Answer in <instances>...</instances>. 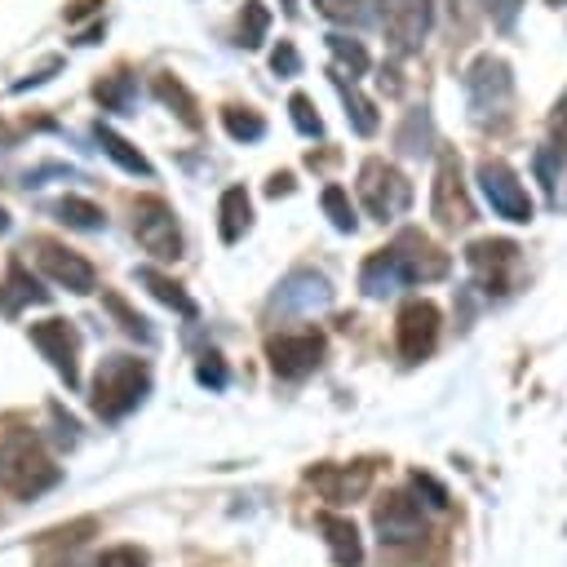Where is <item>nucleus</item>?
I'll use <instances>...</instances> for the list:
<instances>
[{"label":"nucleus","instance_id":"nucleus-1","mask_svg":"<svg viewBox=\"0 0 567 567\" xmlns=\"http://www.w3.org/2000/svg\"><path fill=\"white\" fill-rule=\"evenodd\" d=\"M151 394V363L133 354H106L93 372V412L102 421H124Z\"/></svg>","mask_w":567,"mask_h":567},{"label":"nucleus","instance_id":"nucleus-2","mask_svg":"<svg viewBox=\"0 0 567 567\" xmlns=\"http://www.w3.org/2000/svg\"><path fill=\"white\" fill-rule=\"evenodd\" d=\"M0 483L18 501H35V496H44L49 487L62 483V470L44 456V447L31 434H9L0 443Z\"/></svg>","mask_w":567,"mask_h":567},{"label":"nucleus","instance_id":"nucleus-3","mask_svg":"<svg viewBox=\"0 0 567 567\" xmlns=\"http://www.w3.org/2000/svg\"><path fill=\"white\" fill-rule=\"evenodd\" d=\"M359 199H363L372 221H394L412 204V182L394 164H385V159H363V168H359Z\"/></svg>","mask_w":567,"mask_h":567},{"label":"nucleus","instance_id":"nucleus-4","mask_svg":"<svg viewBox=\"0 0 567 567\" xmlns=\"http://www.w3.org/2000/svg\"><path fill=\"white\" fill-rule=\"evenodd\" d=\"M133 235L142 244V252H151L155 261H177L182 257V230L173 208L159 195H137L133 199Z\"/></svg>","mask_w":567,"mask_h":567},{"label":"nucleus","instance_id":"nucleus-5","mask_svg":"<svg viewBox=\"0 0 567 567\" xmlns=\"http://www.w3.org/2000/svg\"><path fill=\"white\" fill-rule=\"evenodd\" d=\"M465 97H470V106H474L478 115H496V111H505L509 97H514L509 62H505V58H492V53L474 58L470 71H465Z\"/></svg>","mask_w":567,"mask_h":567},{"label":"nucleus","instance_id":"nucleus-6","mask_svg":"<svg viewBox=\"0 0 567 567\" xmlns=\"http://www.w3.org/2000/svg\"><path fill=\"white\" fill-rule=\"evenodd\" d=\"M430 213H434V221L447 226V230L474 221V204H470L465 182H461V159H456L452 151L439 155V173H434V190H430Z\"/></svg>","mask_w":567,"mask_h":567},{"label":"nucleus","instance_id":"nucleus-7","mask_svg":"<svg viewBox=\"0 0 567 567\" xmlns=\"http://www.w3.org/2000/svg\"><path fill=\"white\" fill-rule=\"evenodd\" d=\"M478 186H483V195H487V204H492L496 217L518 221V226L532 221V199H527L518 173L505 159H483L478 164Z\"/></svg>","mask_w":567,"mask_h":567},{"label":"nucleus","instance_id":"nucleus-8","mask_svg":"<svg viewBox=\"0 0 567 567\" xmlns=\"http://www.w3.org/2000/svg\"><path fill=\"white\" fill-rule=\"evenodd\" d=\"M381 4V31L399 53L421 49V40L430 35L434 22V4L430 0H377Z\"/></svg>","mask_w":567,"mask_h":567},{"label":"nucleus","instance_id":"nucleus-9","mask_svg":"<svg viewBox=\"0 0 567 567\" xmlns=\"http://www.w3.org/2000/svg\"><path fill=\"white\" fill-rule=\"evenodd\" d=\"M31 346L53 363V372L66 381V390L80 385V363H75V354H80V332H75L66 319H40V323H31Z\"/></svg>","mask_w":567,"mask_h":567},{"label":"nucleus","instance_id":"nucleus-10","mask_svg":"<svg viewBox=\"0 0 567 567\" xmlns=\"http://www.w3.org/2000/svg\"><path fill=\"white\" fill-rule=\"evenodd\" d=\"M266 354H270L275 377L301 381L323 363V337L319 332H284V337H270Z\"/></svg>","mask_w":567,"mask_h":567},{"label":"nucleus","instance_id":"nucleus-11","mask_svg":"<svg viewBox=\"0 0 567 567\" xmlns=\"http://www.w3.org/2000/svg\"><path fill=\"white\" fill-rule=\"evenodd\" d=\"M31 248H35V261H40V270L53 279V284H62L66 292H93L97 288V275H93V266L80 257V252H71V248H62V244H53V239H31Z\"/></svg>","mask_w":567,"mask_h":567},{"label":"nucleus","instance_id":"nucleus-12","mask_svg":"<svg viewBox=\"0 0 567 567\" xmlns=\"http://www.w3.org/2000/svg\"><path fill=\"white\" fill-rule=\"evenodd\" d=\"M394 341H399V354L408 363H421L434 350V341H439V306L434 301H408L399 310Z\"/></svg>","mask_w":567,"mask_h":567},{"label":"nucleus","instance_id":"nucleus-13","mask_svg":"<svg viewBox=\"0 0 567 567\" xmlns=\"http://www.w3.org/2000/svg\"><path fill=\"white\" fill-rule=\"evenodd\" d=\"M372 523H377V532H381V545H412V540L425 536V514H421V505H416L408 492H390V496L377 505Z\"/></svg>","mask_w":567,"mask_h":567},{"label":"nucleus","instance_id":"nucleus-14","mask_svg":"<svg viewBox=\"0 0 567 567\" xmlns=\"http://www.w3.org/2000/svg\"><path fill=\"white\" fill-rule=\"evenodd\" d=\"M390 252L399 257L408 284H430V279H443V275H447V252L434 248L421 230H403V235L390 244Z\"/></svg>","mask_w":567,"mask_h":567},{"label":"nucleus","instance_id":"nucleus-15","mask_svg":"<svg viewBox=\"0 0 567 567\" xmlns=\"http://www.w3.org/2000/svg\"><path fill=\"white\" fill-rule=\"evenodd\" d=\"M328 301H332V288H328V279L315 275V270H292V275L279 284V292H275V310H284V315H315V310H323Z\"/></svg>","mask_w":567,"mask_h":567},{"label":"nucleus","instance_id":"nucleus-16","mask_svg":"<svg viewBox=\"0 0 567 567\" xmlns=\"http://www.w3.org/2000/svg\"><path fill=\"white\" fill-rule=\"evenodd\" d=\"M465 261L474 266L478 284H487V292H492V288L505 292V284H509L505 270L518 266V244H509V239H478V244L465 248Z\"/></svg>","mask_w":567,"mask_h":567},{"label":"nucleus","instance_id":"nucleus-17","mask_svg":"<svg viewBox=\"0 0 567 567\" xmlns=\"http://www.w3.org/2000/svg\"><path fill=\"white\" fill-rule=\"evenodd\" d=\"M306 478H310V487H315L323 501H337V505L363 496L368 483H372L368 465H315Z\"/></svg>","mask_w":567,"mask_h":567},{"label":"nucleus","instance_id":"nucleus-18","mask_svg":"<svg viewBox=\"0 0 567 567\" xmlns=\"http://www.w3.org/2000/svg\"><path fill=\"white\" fill-rule=\"evenodd\" d=\"M44 301H49V288H40V279L22 266V257H13L4 270V284H0V310L18 315L22 306H44Z\"/></svg>","mask_w":567,"mask_h":567},{"label":"nucleus","instance_id":"nucleus-19","mask_svg":"<svg viewBox=\"0 0 567 567\" xmlns=\"http://www.w3.org/2000/svg\"><path fill=\"white\" fill-rule=\"evenodd\" d=\"M315 527L323 532V540H328V554H332V563L337 567H359L363 563V545H359V532H354V523L346 518V514H319L315 518Z\"/></svg>","mask_w":567,"mask_h":567},{"label":"nucleus","instance_id":"nucleus-20","mask_svg":"<svg viewBox=\"0 0 567 567\" xmlns=\"http://www.w3.org/2000/svg\"><path fill=\"white\" fill-rule=\"evenodd\" d=\"M403 284H408V275H403V266H399V257H394L390 248L372 252V257L359 266V288H363L368 297H390V292H399Z\"/></svg>","mask_w":567,"mask_h":567},{"label":"nucleus","instance_id":"nucleus-21","mask_svg":"<svg viewBox=\"0 0 567 567\" xmlns=\"http://www.w3.org/2000/svg\"><path fill=\"white\" fill-rule=\"evenodd\" d=\"M217 230H221V244H239L244 230L252 226V204H248V190L244 186H226L221 190V204H217Z\"/></svg>","mask_w":567,"mask_h":567},{"label":"nucleus","instance_id":"nucleus-22","mask_svg":"<svg viewBox=\"0 0 567 567\" xmlns=\"http://www.w3.org/2000/svg\"><path fill=\"white\" fill-rule=\"evenodd\" d=\"M151 93L186 124V128H204V115H199V102H195V93L177 80V75H155V84H151Z\"/></svg>","mask_w":567,"mask_h":567},{"label":"nucleus","instance_id":"nucleus-23","mask_svg":"<svg viewBox=\"0 0 567 567\" xmlns=\"http://www.w3.org/2000/svg\"><path fill=\"white\" fill-rule=\"evenodd\" d=\"M93 137H97V146H102V151H106V155H111V159H115V164H120L124 173H137V177H155L151 159H146V155H142V151L133 146V142H124V137H120L115 128L97 124V128H93Z\"/></svg>","mask_w":567,"mask_h":567},{"label":"nucleus","instance_id":"nucleus-24","mask_svg":"<svg viewBox=\"0 0 567 567\" xmlns=\"http://www.w3.org/2000/svg\"><path fill=\"white\" fill-rule=\"evenodd\" d=\"M332 84H337V93H341V102H346V120L354 124V133H363V137H372L377 133V106L354 89V80H346L341 71H332Z\"/></svg>","mask_w":567,"mask_h":567},{"label":"nucleus","instance_id":"nucleus-25","mask_svg":"<svg viewBox=\"0 0 567 567\" xmlns=\"http://www.w3.org/2000/svg\"><path fill=\"white\" fill-rule=\"evenodd\" d=\"M133 279H137V284H146L155 301H164V306H173L177 315L195 319V301L182 292V284H173V279H168V275H159L155 266H137V270H133Z\"/></svg>","mask_w":567,"mask_h":567},{"label":"nucleus","instance_id":"nucleus-26","mask_svg":"<svg viewBox=\"0 0 567 567\" xmlns=\"http://www.w3.org/2000/svg\"><path fill=\"white\" fill-rule=\"evenodd\" d=\"M93 97L106 106V111H128L133 97H137V75L133 71H111L93 84Z\"/></svg>","mask_w":567,"mask_h":567},{"label":"nucleus","instance_id":"nucleus-27","mask_svg":"<svg viewBox=\"0 0 567 567\" xmlns=\"http://www.w3.org/2000/svg\"><path fill=\"white\" fill-rule=\"evenodd\" d=\"M53 213H58V221L71 226V230H102V226H106V213H102L93 199H80V195H62V199L53 204Z\"/></svg>","mask_w":567,"mask_h":567},{"label":"nucleus","instance_id":"nucleus-28","mask_svg":"<svg viewBox=\"0 0 567 567\" xmlns=\"http://www.w3.org/2000/svg\"><path fill=\"white\" fill-rule=\"evenodd\" d=\"M266 31H270V9H266L261 0H244L239 22H235V44L257 49V44L266 40Z\"/></svg>","mask_w":567,"mask_h":567},{"label":"nucleus","instance_id":"nucleus-29","mask_svg":"<svg viewBox=\"0 0 567 567\" xmlns=\"http://www.w3.org/2000/svg\"><path fill=\"white\" fill-rule=\"evenodd\" d=\"M102 306H106V310L120 319V328H124L128 337H137L142 346H151V341H155V328L146 323V315H137V310H133V306H128L120 292H102Z\"/></svg>","mask_w":567,"mask_h":567},{"label":"nucleus","instance_id":"nucleus-30","mask_svg":"<svg viewBox=\"0 0 567 567\" xmlns=\"http://www.w3.org/2000/svg\"><path fill=\"white\" fill-rule=\"evenodd\" d=\"M328 49H332V58H337L332 71H341V75H350V80L368 71V49H363L359 40H350V35H328Z\"/></svg>","mask_w":567,"mask_h":567},{"label":"nucleus","instance_id":"nucleus-31","mask_svg":"<svg viewBox=\"0 0 567 567\" xmlns=\"http://www.w3.org/2000/svg\"><path fill=\"white\" fill-rule=\"evenodd\" d=\"M221 124H226V133H230L235 142H257V137H266V120H261L257 111H248V106H226V111H221Z\"/></svg>","mask_w":567,"mask_h":567},{"label":"nucleus","instance_id":"nucleus-32","mask_svg":"<svg viewBox=\"0 0 567 567\" xmlns=\"http://www.w3.org/2000/svg\"><path fill=\"white\" fill-rule=\"evenodd\" d=\"M323 213H328V221H332L341 235H354L359 217H354V208H350V199H346L341 186H323Z\"/></svg>","mask_w":567,"mask_h":567},{"label":"nucleus","instance_id":"nucleus-33","mask_svg":"<svg viewBox=\"0 0 567 567\" xmlns=\"http://www.w3.org/2000/svg\"><path fill=\"white\" fill-rule=\"evenodd\" d=\"M425 142H430V115L416 106V111H408V120H403V128H399V146H403L408 155H421V151H430Z\"/></svg>","mask_w":567,"mask_h":567},{"label":"nucleus","instance_id":"nucleus-34","mask_svg":"<svg viewBox=\"0 0 567 567\" xmlns=\"http://www.w3.org/2000/svg\"><path fill=\"white\" fill-rule=\"evenodd\" d=\"M315 9L337 27H359L368 18V0H315Z\"/></svg>","mask_w":567,"mask_h":567},{"label":"nucleus","instance_id":"nucleus-35","mask_svg":"<svg viewBox=\"0 0 567 567\" xmlns=\"http://www.w3.org/2000/svg\"><path fill=\"white\" fill-rule=\"evenodd\" d=\"M288 115H292V124H297L301 137H323V120L315 115V102L306 93H292L288 97Z\"/></svg>","mask_w":567,"mask_h":567},{"label":"nucleus","instance_id":"nucleus-36","mask_svg":"<svg viewBox=\"0 0 567 567\" xmlns=\"http://www.w3.org/2000/svg\"><path fill=\"white\" fill-rule=\"evenodd\" d=\"M93 567H151V558H146V549H137V545H111V549L97 554Z\"/></svg>","mask_w":567,"mask_h":567},{"label":"nucleus","instance_id":"nucleus-37","mask_svg":"<svg viewBox=\"0 0 567 567\" xmlns=\"http://www.w3.org/2000/svg\"><path fill=\"white\" fill-rule=\"evenodd\" d=\"M195 381H199V385H208V390H226L230 372H226V363H221L217 354H204V359H199V368H195Z\"/></svg>","mask_w":567,"mask_h":567},{"label":"nucleus","instance_id":"nucleus-38","mask_svg":"<svg viewBox=\"0 0 567 567\" xmlns=\"http://www.w3.org/2000/svg\"><path fill=\"white\" fill-rule=\"evenodd\" d=\"M270 71H275V75H284V80L301 71V58H297L292 40H279V44H275V53H270Z\"/></svg>","mask_w":567,"mask_h":567},{"label":"nucleus","instance_id":"nucleus-39","mask_svg":"<svg viewBox=\"0 0 567 567\" xmlns=\"http://www.w3.org/2000/svg\"><path fill=\"white\" fill-rule=\"evenodd\" d=\"M518 9H523V0H487V13H492V22L501 31H509L518 22Z\"/></svg>","mask_w":567,"mask_h":567},{"label":"nucleus","instance_id":"nucleus-40","mask_svg":"<svg viewBox=\"0 0 567 567\" xmlns=\"http://www.w3.org/2000/svg\"><path fill=\"white\" fill-rule=\"evenodd\" d=\"M412 487H416V492H425L434 509H447V487H443V483H434L430 474H412Z\"/></svg>","mask_w":567,"mask_h":567},{"label":"nucleus","instance_id":"nucleus-41","mask_svg":"<svg viewBox=\"0 0 567 567\" xmlns=\"http://www.w3.org/2000/svg\"><path fill=\"white\" fill-rule=\"evenodd\" d=\"M49 412H53V421H58V439H62V443H75V439H80V434H75V430H80V425H75V416H71V412H62V403H53Z\"/></svg>","mask_w":567,"mask_h":567},{"label":"nucleus","instance_id":"nucleus-42","mask_svg":"<svg viewBox=\"0 0 567 567\" xmlns=\"http://www.w3.org/2000/svg\"><path fill=\"white\" fill-rule=\"evenodd\" d=\"M97 4H102V0H75V4L66 9V22H80V18H84V13H93Z\"/></svg>","mask_w":567,"mask_h":567},{"label":"nucleus","instance_id":"nucleus-43","mask_svg":"<svg viewBox=\"0 0 567 567\" xmlns=\"http://www.w3.org/2000/svg\"><path fill=\"white\" fill-rule=\"evenodd\" d=\"M288 186H292V177H288V173H275V177H270V186H266V190H270V195H284V190H288Z\"/></svg>","mask_w":567,"mask_h":567},{"label":"nucleus","instance_id":"nucleus-44","mask_svg":"<svg viewBox=\"0 0 567 567\" xmlns=\"http://www.w3.org/2000/svg\"><path fill=\"white\" fill-rule=\"evenodd\" d=\"M0 230H9V213H4V204H0Z\"/></svg>","mask_w":567,"mask_h":567},{"label":"nucleus","instance_id":"nucleus-45","mask_svg":"<svg viewBox=\"0 0 567 567\" xmlns=\"http://www.w3.org/2000/svg\"><path fill=\"white\" fill-rule=\"evenodd\" d=\"M447 4H452V9H456V4H461V0H447Z\"/></svg>","mask_w":567,"mask_h":567},{"label":"nucleus","instance_id":"nucleus-46","mask_svg":"<svg viewBox=\"0 0 567 567\" xmlns=\"http://www.w3.org/2000/svg\"><path fill=\"white\" fill-rule=\"evenodd\" d=\"M549 4H567V0H549Z\"/></svg>","mask_w":567,"mask_h":567}]
</instances>
